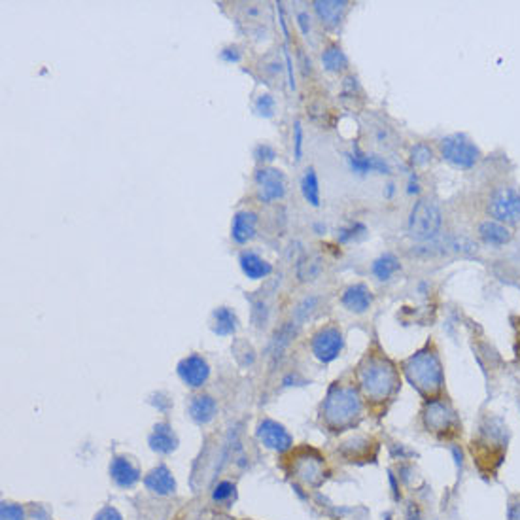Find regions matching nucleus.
I'll return each instance as SVG.
<instances>
[{"mask_svg":"<svg viewBox=\"0 0 520 520\" xmlns=\"http://www.w3.org/2000/svg\"><path fill=\"white\" fill-rule=\"evenodd\" d=\"M405 374L419 392L433 393L443 382V371L437 356L432 352H419L405 363Z\"/></svg>","mask_w":520,"mask_h":520,"instance_id":"nucleus-1","label":"nucleus"},{"mask_svg":"<svg viewBox=\"0 0 520 520\" xmlns=\"http://www.w3.org/2000/svg\"><path fill=\"white\" fill-rule=\"evenodd\" d=\"M441 223L443 216L441 210L430 199H420L411 210V218H409V235L414 241L426 242L433 241L437 233L441 231Z\"/></svg>","mask_w":520,"mask_h":520,"instance_id":"nucleus-2","label":"nucleus"},{"mask_svg":"<svg viewBox=\"0 0 520 520\" xmlns=\"http://www.w3.org/2000/svg\"><path fill=\"white\" fill-rule=\"evenodd\" d=\"M362 411V403L358 393L352 388H335L331 390L324 405L325 420L331 426H346L360 414Z\"/></svg>","mask_w":520,"mask_h":520,"instance_id":"nucleus-3","label":"nucleus"},{"mask_svg":"<svg viewBox=\"0 0 520 520\" xmlns=\"http://www.w3.org/2000/svg\"><path fill=\"white\" fill-rule=\"evenodd\" d=\"M362 386L371 400H386L395 388V371L390 363L373 360L362 371Z\"/></svg>","mask_w":520,"mask_h":520,"instance_id":"nucleus-4","label":"nucleus"},{"mask_svg":"<svg viewBox=\"0 0 520 520\" xmlns=\"http://www.w3.org/2000/svg\"><path fill=\"white\" fill-rule=\"evenodd\" d=\"M441 155L456 169H471L481 157V152L465 134H451L441 142Z\"/></svg>","mask_w":520,"mask_h":520,"instance_id":"nucleus-5","label":"nucleus"},{"mask_svg":"<svg viewBox=\"0 0 520 520\" xmlns=\"http://www.w3.org/2000/svg\"><path fill=\"white\" fill-rule=\"evenodd\" d=\"M489 212L500 223L520 222V191L514 188L496 190L490 197Z\"/></svg>","mask_w":520,"mask_h":520,"instance_id":"nucleus-6","label":"nucleus"},{"mask_svg":"<svg viewBox=\"0 0 520 520\" xmlns=\"http://www.w3.org/2000/svg\"><path fill=\"white\" fill-rule=\"evenodd\" d=\"M343 350V335L337 328H324L312 339V352L320 362L330 363Z\"/></svg>","mask_w":520,"mask_h":520,"instance_id":"nucleus-7","label":"nucleus"},{"mask_svg":"<svg viewBox=\"0 0 520 520\" xmlns=\"http://www.w3.org/2000/svg\"><path fill=\"white\" fill-rule=\"evenodd\" d=\"M258 437L267 449L276 452H286L290 451L293 447V439L292 435L288 433L284 426L274 422V420H263L260 426H258Z\"/></svg>","mask_w":520,"mask_h":520,"instance_id":"nucleus-8","label":"nucleus"},{"mask_svg":"<svg viewBox=\"0 0 520 520\" xmlns=\"http://www.w3.org/2000/svg\"><path fill=\"white\" fill-rule=\"evenodd\" d=\"M255 184L260 188V197L265 203L282 199L286 193V176L279 169H260L255 172Z\"/></svg>","mask_w":520,"mask_h":520,"instance_id":"nucleus-9","label":"nucleus"},{"mask_svg":"<svg viewBox=\"0 0 520 520\" xmlns=\"http://www.w3.org/2000/svg\"><path fill=\"white\" fill-rule=\"evenodd\" d=\"M178 374L185 382V386L201 388L204 382L209 381L210 367L203 356L193 354L178 363Z\"/></svg>","mask_w":520,"mask_h":520,"instance_id":"nucleus-10","label":"nucleus"},{"mask_svg":"<svg viewBox=\"0 0 520 520\" xmlns=\"http://www.w3.org/2000/svg\"><path fill=\"white\" fill-rule=\"evenodd\" d=\"M349 165L356 174H369V172H377V174H390V167L379 155H369L363 153L360 148H354V152L349 153Z\"/></svg>","mask_w":520,"mask_h":520,"instance_id":"nucleus-11","label":"nucleus"},{"mask_svg":"<svg viewBox=\"0 0 520 520\" xmlns=\"http://www.w3.org/2000/svg\"><path fill=\"white\" fill-rule=\"evenodd\" d=\"M144 484H146V489L150 492L157 496H171L176 490V481H174V477H172V473L169 471L167 465L153 468L146 475V479H144Z\"/></svg>","mask_w":520,"mask_h":520,"instance_id":"nucleus-12","label":"nucleus"},{"mask_svg":"<svg viewBox=\"0 0 520 520\" xmlns=\"http://www.w3.org/2000/svg\"><path fill=\"white\" fill-rule=\"evenodd\" d=\"M110 477L121 489H133L134 484L140 481V471L129 462L127 458L115 456L110 463Z\"/></svg>","mask_w":520,"mask_h":520,"instance_id":"nucleus-13","label":"nucleus"},{"mask_svg":"<svg viewBox=\"0 0 520 520\" xmlns=\"http://www.w3.org/2000/svg\"><path fill=\"white\" fill-rule=\"evenodd\" d=\"M150 449L157 454H171V452L176 451L178 447V439L172 432V428L165 422H161L153 428V432L150 433Z\"/></svg>","mask_w":520,"mask_h":520,"instance_id":"nucleus-14","label":"nucleus"},{"mask_svg":"<svg viewBox=\"0 0 520 520\" xmlns=\"http://www.w3.org/2000/svg\"><path fill=\"white\" fill-rule=\"evenodd\" d=\"M255 225H258V216L254 212H237L233 218V227H231V237L233 241L239 244H246L248 241H252L255 235Z\"/></svg>","mask_w":520,"mask_h":520,"instance_id":"nucleus-15","label":"nucleus"},{"mask_svg":"<svg viewBox=\"0 0 520 520\" xmlns=\"http://www.w3.org/2000/svg\"><path fill=\"white\" fill-rule=\"evenodd\" d=\"M371 303H373V295H371L365 284L350 286L343 293V304L349 311L356 312V314H362V312L367 311Z\"/></svg>","mask_w":520,"mask_h":520,"instance_id":"nucleus-16","label":"nucleus"},{"mask_svg":"<svg viewBox=\"0 0 520 520\" xmlns=\"http://www.w3.org/2000/svg\"><path fill=\"white\" fill-rule=\"evenodd\" d=\"M239 263H241L242 273L252 280H263L273 273V265L267 263L255 252H242L241 258H239Z\"/></svg>","mask_w":520,"mask_h":520,"instance_id":"nucleus-17","label":"nucleus"},{"mask_svg":"<svg viewBox=\"0 0 520 520\" xmlns=\"http://www.w3.org/2000/svg\"><path fill=\"white\" fill-rule=\"evenodd\" d=\"M479 237L490 246H503V244H507L511 241L513 233H511V229L505 223L489 220V222H482L479 225Z\"/></svg>","mask_w":520,"mask_h":520,"instance_id":"nucleus-18","label":"nucleus"},{"mask_svg":"<svg viewBox=\"0 0 520 520\" xmlns=\"http://www.w3.org/2000/svg\"><path fill=\"white\" fill-rule=\"evenodd\" d=\"M218 412V403L210 395H195L190 403V416L197 424H209Z\"/></svg>","mask_w":520,"mask_h":520,"instance_id":"nucleus-19","label":"nucleus"},{"mask_svg":"<svg viewBox=\"0 0 520 520\" xmlns=\"http://www.w3.org/2000/svg\"><path fill=\"white\" fill-rule=\"evenodd\" d=\"M318 17L322 20L325 27H337L343 20V13L346 10V2H337V0H325V2H314Z\"/></svg>","mask_w":520,"mask_h":520,"instance_id":"nucleus-20","label":"nucleus"},{"mask_svg":"<svg viewBox=\"0 0 520 520\" xmlns=\"http://www.w3.org/2000/svg\"><path fill=\"white\" fill-rule=\"evenodd\" d=\"M212 331L216 333V335L227 337L233 335L239 328V320H237V314L227 307H220L214 311L212 314Z\"/></svg>","mask_w":520,"mask_h":520,"instance_id":"nucleus-21","label":"nucleus"},{"mask_svg":"<svg viewBox=\"0 0 520 520\" xmlns=\"http://www.w3.org/2000/svg\"><path fill=\"white\" fill-rule=\"evenodd\" d=\"M452 411L441 401H433L432 405L426 411V424L433 430H443L452 422Z\"/></svg>","mask_w":520,"mask_h":520,"instance_id":"nucleus-22","label":"nucleus"},{"mask_svg":"<svg viewBox=\"0 0 520 520\" xmlns=\"http://www.w3.org/2000/svg\"><path fill=\"white\" fill-rule=\"evenodd\" d=\"M398 271H400V261L392 254L381 255L373 263V274L379 280H390Z\"/></svg>","mask_w":520,"mask_h":520,"instance_id":"nucleus-23","label":"nucleus"},{"mask_svg":"<svg viewBox=\"0 0 520 520\" xmlns=\"http://www.w3.org/2000/svg\"><path fill=\"white\" fill-rule=\"evenodd\" d=\"M301 191H303V197L312 206L320 204V185H318V176L314 169H309L304 172L303 182H301Z\"/></svg>","mask_w":520,"mask_h":520,"instance_id":"nucleus-24","label":"nucleus"},{"mask_svg":"<svg viewBox=\"0 0 520 520\" xmlns=\"http://www.w3.org/2000/svg\"><path fill=\"white\" fill-rule=\"evenodd\" d=\"M322 63H324L325 70H330V72H339V70H343L346 66V55L343 53L341 48H337V45H330L328 50L322 53Z\"/></svg>","mask_w":520,"mask_h":520,"instance_id":"nucleus-25","label":"nucleus"},{"mask_svg":"<svg viewBox=\"0 0 520 520\" xmlns=\"http://www.w3.org/2000/svg\"><path fill=\"white\" fill-rule=\"evenodd\" d=\"M231 498H235V484L229 481L218 482L214 486V492H212V500L218 501V503H225Z\"/></svg>","mask_w":520,"mask_h":520,"instance_id":"nucleus-26","label":"nucleus"},{"mask_svg":"<svg viewBox=\"0 0 520 520\" xmlns=\"http://www.w3.org/2000/svg\"><path fill=\"white\" fill-rule=\"evenodd\" d=\"M316 309V297H304L301 303L295 307V324L301 325V322H304L307 318L311 316L312 312Z\"/></svg>","mask_w":520,"mask_h":520,"instance_id":"nucleus-27","label":"nucleus"},{"mask_svg":"<svg viewBox=\"0 0 520 520\" xmlns=\"http://www.w3.org/2000/svg\"><path fill=\"white\" fill-rule=\"evenodd\" d=\"M0 520H25V511L17 503H2L0 507Z\"/></svg>","mask_w":520,"mask_h":520,"instance_id":"nucleus-28","label":"nucleus"},{"mask_svg":"<svg viewBox=\"0 0 520 520\" xmlns=\"http://www.w3.org/2000/svg\"><path fill=\"white\" fill-rule=\"evenodd\" d=\"M255 112L260 115H265V118H273L274 114V99L269 93L261 95L258 101H255Z\"/></svg>","mask_w":520,"mask_h":520,"instance_id":"nucleus-29","label":"nucleus"},{"mask_svg":"<svg viewBox=\"0 0 520 520\" xmlns=\"http://www.w3.org/2000/svg\"><path fill=\"white\" fill-rule=\"evenodd\" d=\"M432 159V150L426 144H416L411 152V161L414 165H426Z\"/></svg>","mask_w":520,"mask_h":520,"instance_id":"nucleus-30","label":"nucleus"},{"mask_svg":"<svg viewBox=\"0 0 520 520\" xmlns=\"http://www.w3.org/2000/svg\"><path fill=\"white\" fill-rule=\"evenodd\" d=\"M293 134H295V159H301L303 155V127H301V123L295 121V125H293Z\"/></svg>","mask_w":520,"mask_h":520,"instance_id":"nucleus-31","label":"nucleus"},{"mask_svg":"<svg viewBox=\"0 0 520 520\" xmlns=\"http://www.w3.org/2000/svg\"><path fill=\"white\" fill-rule=\"evenodd\" d=\"M95 520H123V517L120 514V511L114 507H104L97 513Z\"/></svg>","mask_w":520,"mask_h":520,"instance_id":"nucleus-32","label":"nucleus"},{"mask_svg":"<svg viewBox=\"0 0 520 520\" xmlns=\"http://www.w3.org/2000/svg\"><path fill=\"white\" fill-rule=\"evenodd\" d=\"M362 229H365L362 223H354V225H350L349 229H343V231H341V235H339V241L341 242L352 241V239H356V235H358L356 231H362Z\"/></svg>","mask_w":520,"mask_h":520,"instance_id":"nucleus-33","label":"nucleus"},{"mask_svg":"<svg viewBox=\"0 0 520 520\" xmlns=\"http://www.w3.org/2000/svg\"><path fill=\"white\" fill-rule=\"evenodd\" d=\"M255 157L260 159V161H273L274 159V150L271 146H267V144H263V146H258V150H255Z\"/></svg>","mask_w":520,"mask_h":520,"instance_id":"nucleus-34","label":"nucleus"},{"mask_svg":"<svg viewBox=\"0 0 520 520\" xmlns=\"http://www.w3.org/2000/svg\"><path fill=\"white\" fill-rule=\"evenodd\" d=\"M297 20H299V27H301L303 34H309V32H311V23H309L311 20H309V15H307V13H299Z\"/></svg>","mask_w":520,"mask_h":520,"instance_id":"nucleus-35","label":"nucleus"},{"mask_svg":"<svg viewBox=\"0 0 520 520\" xmlns=\"http://www.w3.org/2000/svg\"><path fill=\"white\" fill-rule=\"evenodd\" d=\"M50 513H48V509L42 507V505H36V507L32 509V519L36 520H48Z\"/></svg>","mask_w":520,"mask_h":520,"instance_id":"nucleus-36","label":"nucleus"},{"mask_svg":"<svg viewBox=\"0 0 520 520\" xmlns=\"http://www.w3.org/2000/svg\"><path fill=\"white\" fill-rule=\"evenodd\" d=\"M409 520H422V519H420L419 507H411V509H409Z\"/></svg>","mask_w":520,"mask_h":520,"instance_id":"nucleus-37","label":"nucleus"}]
</instances>
